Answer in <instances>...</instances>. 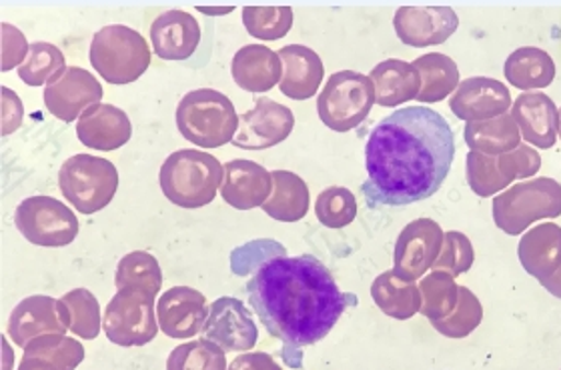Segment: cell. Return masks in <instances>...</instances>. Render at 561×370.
I'll use <instances>...</instances> for the list:
<instances>
[{
    "label": "cell",
    "mask_w": 561,
    "mask_h": 370,
    "mask_svg": "<svg viewBox=\"0 0 561 370\" xmlns=\"http://www.w3.org/2000/svg\"><path fill=\"white\" fill-rule=\"evenodd\" d=\"M454 159V128L437 111L427 106L396 111L371 130L365 144L363 197L371 207L421 203L442 188Z\"/></svg>",
    "instance_id": "obj_1"
},
{
    "label": "cell",
    "mask_w": 561,
    "mask_h": 370,
    "mask_svg": "<svg viewBox=\"0 0 561 370\" xmlns=\"http://www.w3.org/2000/svg\"><path fill=\"white\" fill-rule=\"evenodd\" d=\"M245 290L259 323L285 345L283 359L295 369H301V348L323 340L341 314L359 302L343 292L328 266L311 255L273 258Z\"/></svg>",
    "instance_id": "obj_2"
},
{
    "label": "cell",
    "mask_w": 561,
    "mask_h": 370,
    "mask_svg": "<svg viewBox=\"0 0 561 370\" xmlns=\"http://www.w3.org/2000/svg\"><path fill=\"white\" fill-rule=\"evenodd\" d=\"M225 166L213 154L183 149L167 157L159 173L164 197L181 209H203L210 205L222 185Z\"/></svg>",
    "instance_id": "obj_3"
},
{
    "label": "cell",
    "mask_w": 561,
    "mask_h": 370,
    "mask_svg": "<svg viewBox=\"0 0 561 370\" xmlns=\"http://www.w3.org/2000/svg\"><path fill=\"white\" fill-rule=\"evenodd\" d=\"M175 123L183 139L201 149H219L233 142L241 118L227 94L215 89H197L181 99Z\"/></svg>",
    "instance_id": "obj_4"
},
{
    "label": "cell",
    "mask_w": 561,
    "mask_h": 370,
    "mask_svg": "<svg viewBox=\"0 0 561 370\" xmlns=\"http://www.w3.org/2000/svg\"><path fill=\"white\" fill-rule=\"evenodd\" d=\"M91 65L108 84H130L151 67V48L139 31L108 24L93 36Z\"/></svg>",
    "instance_id": "obj_5"
},
{
    "label": "cell",
    "mask_w": 561,
    "mask_h": 370,
    "mask_svg": "<svg viewBox=\"0 0 561 370\" xmlns=\"http://www.w3.org/2000/svg\"><path fill=\"white\" fill-rule=\"evenodd\" d=\"M493 222L505 234L517 236L534 222L561 217V185L553 178H529L493 198Z\"/></svg>",
    "instance_id": "obj_6"
},
{
    "label": "cell",
    "mask_w": 561,
    "mask_h": 370,
    "mask_svg": "<svg viewBox=\"0 0 561 370\" xmlns=\"http://www.w3.org/2000/svg\"><path fill=\"white\" fill-rule=\"evenodd\" d=\"M59 186L81 215H94L106 209L117 195V166L93 154H75L60 166Z\"/></svg>",
    "instance_id": "obj_7"
},
{
    "label": "cell",
    "mask_w": 561,
    "mask_h": 370,
    "mask_svg": "<svg viewBox=\"0 0 561 370\" xmlns=\"http://www.w3.org/2000/svg\"><path fill=\"white\" fill-rule=\"evenodd\" d=\"M375 105V84L362 72L341 70L329 77L317 99V113L325 127L350 132L359 127Z\"/></svg>",
    "instance_id": "obj_8"
},
{
    "label": "cell",
    "mask_w": 561,
    "mask_h": 370,
    "mask_svg": "<svg viewBox=\"0 0 561 370\" xmlns=\"http://www.w3.org/2000/svg\"><path fill=\"white\" fill-rule=\"evenodd\" d=\"M154 294L149 290L118 289L108 301L103 316L105 335L118 347H145L159 333Z\"/></svg>",
    "instance_id": "obj_9"
},
{
    "label": "cell",
    "mask_w": 561,
    "mask_h": 370,
    "mask_svg": "<svg viewBox=\"0 0 561 370\" xmlns=\"http://www.w3.org/2000/svg\"><path fill=\"white\" fill-rule=\"evenodd\" d=\"M14 227L36 246H69L79 234V219L57 198L47 195L24 198L14 212Z\"/></svg>",
    "instance_id": "obj_10"
},
{
    "label": "cell",
    "mask_w": 561,
    "mask_h": 370,
    "mask_svg": "<svg viewBox=\"0 0 561 370\" xmlns=\"http://www.w3.org/2000/svg\"><path fill=\"white\" fill-rule=\"evenodd\" d=\"M444 239V229L435 220L417 219L410 222L399 232L396 243V277L405 282H415L423 277L442 255Z\"/></svg>",
    "instance_id": "obj_11"
},
{
    "label": "cell",
    "mask_w": 561,
    "mask_h": 370,
    "mask_svg": "<svg viewBox=\"0 0 561 370\" xmlns=\"http://www.w3.org/2000/svg\"><path fill=\"white\" fill-rule=\"evenodd\" d=\"M295 128V115L289 106L273 99H257L255 106L241 116L233 147L243 151H265L289 139Z\"/></svg>",
    "instance_id": "obj_12"
},
{
    "label": "cell",
    "mask_w": 561,
    "mask_h": 370,
    "mask_svg": "<svg viewBox=\"0 0 561 370\" xmlns=\"http://www.w3.org/2000/svg\"><path fill=\"white\" fill-rule=\"evenodd\" d=\"M203 336L225 352H247L257 345L259 328L243 302L234 297H221L209 307Z\"/></svg>",
    "instance_id": "obj_13"
},
{
    "label": "cell",
    "mask_w": 561,
    "mask_h": 370,
    "mask_svg": "<svg viewBox=\"0 0 561 370\" xmlns=\"http://www.w3.org/2000/svg\"><path fill=\"white\" fill-rule=\"evenodd\" d=\"M43 99L50 115L62 123H72L91 106L101 105L103 84L89 70L69 67L48 82Z\"/></svg>",
    "instance_id": "obj_14"
},
{
    "label": "cell",
    "mask_w": 561,
    "mask_h": 370,
    "mask_svg": "<svg viewBox=\"0 0 561 370\" xmlns=\"http://www.w3.org/2000/svg\"><path fill=\"white\" fill-rule=\"evenodd\" d=\"M393 26L403 45L435 47L456 35L459 19L451 7H401L396 12Z\"/></svg>",
    "instance_id": "obj_15"
},
{
    "label": "cell",
    "mask_w": 561,
    "mask_h": 370,
    "mask_svg": "<svg viewBox=\"0 0 561 370\" xmlns=\"http://www.w3.org/2000/svg\"><path fill=\"white\" fill-rule=\"evenodd\" d=\"M67 311L65 304L45 297L35 294L19 302L9 319V335L16 347L26 348L38 336L67 335Z\"/></svg>",
    "instance_id": "obj_16"
},
{
    "label": "cell",
    "mask_w": 561,
    "mask_h": 370,
    "mask_svg": "<svg viewBox=\"0 0 561 370\" xmlns=\"http://www.w3.org/2000/svg\"><path fill=\"white\" fill-rule=\"evenodd\" d=\"M514 105L512 93L503 82L488 77H473L459 82L449 99L451 113L466 123H483L505 115Z\"/></svg>",
    "instance_id": "obj_17"
},
{
    "label": "cell",
    "mask_w": 561,
    "mask_h": 370,
    "mask_svg": "<svg viewBox=\"0 0 561 370\" xmlns=\"http://www.w3.org/2000/svg\"><path fill=\"white\" fill-rule=\"evenodd\" d=\"M209 307L199 290L191 287H173L164 290L157 302L159 328L169 338H193L203 333Z\"/></svg>",
    "instance_id": "obj_18"
},
{
    "label": "cell",
    "mask_w": 561,
    "mask_h": 370,
    "mask_svg": "<svg viewBox=\"0 0 561 370\" xmlns=\"http://www.w3.org/2000/svg\"><path fill=\"white\" fill-rule=\"evenodd\" d=\"M271 190L273 178L265 166L245 159H234L225 164L221 197L229 207L237 210L257 209L267 203Z\"/></svg>",
    "instance_id": "obj_19"
},
{
    "label": "cell",
    "mask_w": 561,
    "mask_h": 370,
    "mask_svg": "<svg viewBox=\"0 0 561 370\" xmlns=\"http://www.w3.org/2000/svg\"><path fill=\"white\" fill-rule=\"evenodd\" d=\"M510 115L514 116L527 144L538 149H551L556 144L560 132V111L548 94H519Z\"/></svg>",
    "instance_id": "obj_20"
},
{
    "label": "cell",
    "mask_w": 561,
    "mask_h": 370,
    "mask_svg": "<svg viewBox=\"0 0 561 370\" xmlns=\"http://www.w3.org/2000/svg\"><path fill=\"white\" fill-rule=\"evenodd\" d=\"M77 137L94 151H117L133 137V125L125 111L101 103L82 113L77 123Z\"/></svg>",
    "instance_id": "obj_21"
},
{
    "label": "cell",
    "mask_w": 561,
    "mask_h": 370,
    "mask_svg": "<svg viewBox=\"0 0 561 370\" xmlns=\"http://www.w3.org/2000/svg\"><path fill=\"white\" fill-rule=\"evenodd\" d=\"M154 55L163 60H187L199 48L201 26L193 14L167 11L151 24Z\"/></svg>",
    "instance_id": "obj_22"
},
{
    "label": "cell",
    "mask_w": 561,
    "mask_h": 370,
    "mask_svg": "<svg viewBox=\"0 0 561 370\" xmlns=\"http://www.w3.org/2000/svg\"><path fill=\"white\" fill-rule=\"evenodd\" d=\"M283 62V79H280V93L293 101H307L313 99L323 77L325 67L323 60L313 48L304 45H289L279 50Z\"/></svg>",
    "instance_id": "obj_23"
},
{
    "label": "cell",
    "mask_w": 561,
    "mask_h": 370,
    "mask_svg": "<svg viewBox=\"0 0 561 370\" xmlns=\"http://www.w3.org/2000/svg\"><path fill=\"white\" fill-rule=\"evenodd\" d=\"M519 263L527 275L539 282L553 277L561 268V227L556 222H543L522 236L517 246Z\"/></svg>",
    "instance_id": "obj_24"
},
{
    "label": "cell",
    "mask_w": 561,
    "mask_h": 370,
    "mask_svg": "<svg viewBox=\"0 0 561 370\" xmlns=\"http://www.w3.org/2000/svg\"><path fill=\"white\" fill-rule=\"evenodd\" d=\"M231 74L237 86L247 93H267L283 79L279 53L263 45H247L234 53Z\"/></svg>",
    "instance_id": "obj_25"
},
{
    "label": "cell",
    "mask_w": 561,
    "mask_h": 370,
    "mask_svg": "<svg viewBox=\"0 0 561 370\" xmlns=\"http://www.w3.org/2000/svg\"><path fill=\"white\" fill-rule=\"evenodd\" d=\"M375 84V105L396 108L417 99L421 91L420 70L413 62L389 58L371 70Z\"/></svg>",
    "instance_id": "obj_26"
},
{
    "label": "cell",
    "mask_w": 561,
    "mask_h": 370,
    "mask_svg": "<svg viewBox=\"0 0 561 370\" xmlns=\"http://www.w3.org/2000/svg\"><path fill=\"white\" fill-rule=\"evenodd\" d=\"M503 74L515 89L538 93L539 89H548L556 79V62L541 48L522 47L507 57Z\"/></svg>",
    "instance_id": "obj_27"
},
{
    "label": "cell",
    "mask_w": 561,
    "mask_h": 370,
    "mask_svg": "<svg viewBox=\"0 0 561 370\" xmlns=\"http://www.w3.org/2000/svg\"><path fill=\"white\" fill-rule=\"evenodd\" d=\"M273 190L263 205L265 215L279 222H297L309 212L311 197L309 186L299 174L289 171H273Z\"/></svg>",
    "instance_id": "obj_28"
},
{
    "label": "cell",
    "mask_w": 561,
    "mask_h": 370,
    "mask_svg": "<svg viewBox=\"0 0 561 370\" xmlns=\"http://www.w3.org/2000/svg\"><path fill=\"white\" fill-rule=\"evenodd\" d=\"M463 139L473 152L500 157L515 151L522 144V132L515 125L514 116L505 113L483 123H469L463 130Z\"/></svg>",
    "instance_id": "obj_29"
},
{
    "label": "cell",
    "mask_w": 561,
    "mask_h": 370,
    "mask_svg": "<svg viewBox=\"0 0 561 370\" xmlns=\"http://www.w3.org/2000/svg\"><path fill=\"white\" fill-rule=\"evenodd\" d=\"M371 297L379 311L396 321H408L413 314L421 313L420 287L396 277L393 270H386L375 278Z\"/></svg>",
    "instance_id": "obj_30"
},
{
    "label": "cell",
    "mask_w": 561,
    "mask_h": 370,
    "mask_svg": "<svg viewBox=\"0 0 561 370\" xmlns=\"http://www.w3.org/2000/svg\"><path fill=\"white\" fill-rule=\"evenodd\" d=\"M413 67L420 70L421 91L417 94L420 103H442L459 86V69L456 60L442 55L430 53L413 60Z\"/></svg>",
    "instance_id": "obj_31"
},
{
    "label": "cell",
    "mask_w": 561,
    "mask_h": 370,
    "mask_svg": "<svg viewBox=\"0 0 561 370\" xmlns=\"http://www.w3.org/2000/svg\"><path fill=\"white\" fill-rule=\"evenodd\" d=\"M421 314L430 323H442L456 311L459 302V287L454 277L444 270H433L421 278Z\"/></svg>",
    "instance_id": "obj_32"
},
{
    "label": "cell",
    "mask_w": 561,
    "mask_h": 370,
    "mask_svg": "<svg viewBox=\"0 0 561 370\" xmlns=\"http://www.w3.org/2000/svg\"><path fill=\"white\" fill-rule=\"evenodd\" d=\"M60 302L67 311L69 331L84 340H94L101 333V304L91 290L75 289L67 292Z\"/></svg>",
    "instance_id": "obj_33"
},
{
    "label": "cell",
    "mask_w": 561,
    "mask_h": 370,
    "mask_svg": "<svg viewBox=\"0 0 561 370\" xmlns=\"http://www.w3.org/2000/svg\"><path fill=\"white\" fill-rule=\"evenodd\" d=\"M115 285L117 289L137 287V289L149 290L157 297L163 287V270L154 256L145 251H135L121 258Z\"/></svg>",
    "instance_id": "obj_34"
},
{
    "label": "cell",
    "mask_w": 561,
    "mask_h": 370,
    "mask_svg": "<svg viewBox=\"0 0 561 370\" xmlns=\"http://www.w3.org/2000/svg\"><path fill=\"white\" fill-rule=\"evenodd\" d=\"M24 357L48 360L59 370H75L84 360V347L67 335H45L26 345Z\"/></svg>",
    "instance_id": "obj_35"
},
{
    "label": "cell",
    "mask_w": 561,
    "mask_h": 370,
    "mask_svg": "<svg viewBox=\"0 0 561 370\" xmlns=\"http://www.w3.org/2000/svg\"><path fill=\"white\" fill-rule=\"evenodd\" d=\"M227 355L219 345L197 338L171 350L167 370H227Z\"/></svg>",
    "instance_id": "obj_36"
},
{
    "label": "cell",
    "mask_w": 561,
    "mask_h": 370,
    "mask_svg": "<svg viewBox=\"0 0 561 370\" xmlns=\"http://www.w3.org/2000/svg\"><path fill=\"white\" fill-rule=\"evenodd\" d=\"M67 60L59 48L50 43L31 45L28 57L19 69V77L28 86H43L55 81L62 70H67Z\"/></svg>",
    "instance_id": "obj_37"
},
{
    "label": "cell",
    "mask_w": 561,
    "mask_h": 370,
    "mask_svg": "<svg viewBox=\"0 0 561 370\" xmlns=\"http://www.w3.org/2000/svg\"><path fill=\"white\" fill-rule=\"evenodd\" d=\"M243 24L247 33L259 41H280L293 28L291 7H245Z\"/></svg>",
    "instance_id": "obj_38"
},
{
    "label": "cell",
    "mask_w": 561,
    "mask_h": 370,
    "mask_svg": "<svg viewBox=\"0 0 561 370\" xmlns=\"http://www.w3.org/2000/svg\"><path fill=\"white\" fill-rule=\"evenodd\" d=\"M316 215L328 229H345L357 217V198L345 186H329L317 197Z\"/></svg>",
    "instance_id": "obj_39"
},
{
    "label": "cell",
    "mask_w": 561,
    "mask_h": 370,
    "mask_svg": "<svg viewBox=\"0 0 561 370\" xmlns=\"http://www.w3.org/2000/svg\"><path fill=\"white\" fill-rule=\"evenodd\" d=\"M466 171H468L469 188L478 197H493L510 186L507 178L503 176L502 164L497 157L469 151L468 159H466Z\"/></svg>",
    "instance_id": "obj_40"
},
{
    "label": "cell",
    "mask_w": 561,
    "mask_h": 370,
    "mask_svg": "<svg viewBox=\"0 0 561 370\" xmlns=\"http://www.w3.org/2000/svg\"><path fill=\"white\" fill-rule=\"evenodd\" d=\"M481 319H483V307L480 299L468 287H459V302L456 311L442 323L433 324V328L447 338H466L480 326Z\"/></svg>",
    "instance_id": "obj_41"
},
{
    "label": "cell",
    "mask_w": 561,
    "mask_h": 370,
    "mask_svg": "<svg viewBox=\"0 0 561 370\" xmlns=\"http://www.w3.org/2000/svg\"><path fill=\"white\" fill-rule=\"evenodd\" d=\"M473 258H476L473 244L463 232H445L444 248L437 263L433 265V270H444L456 278L468 273L473 266Z\"/></svg>",
    "instance_id": "obj_42"
},
{
    "label": "cell",
    "mask_w": 561,
    "mask_h": 370,
    "mask_svg": "<svg viewBox=\"0 0 561 370\" xmlns=\"http://www.w3.org/2000/svg\"><path fill=\"white\" fill-rule=\"evenodd\" d=\"M280 256H287V251L277 241H251L231 253V270L237 277H245L251 270L257 273L265 263Z\"/></svg>",
    "instance_id": "obj_43"
},
{
    "label": "cell",
    "mask_w": 561,
    "mask_h": 370,
    "mask_svg": "<svg viewBox=\"0 0 561 370\" xmlns=\"http://www.w3.org/2000/svg\"><path fill=\"white\" fill-rule=\"evenodd\" d=\"M28 50L31 47L23 33L9 23L2 24V72H9L14 67H19L23 58L28 57Z\"/></svg>",
    "instance_id": "obj_44"
},
{
    "label": "cell",
    "mask_w": 561,
    "mask_h": 370,
    "mask_svg": "<svg viewBox=\"0 0 561 370\" xmlns=\"http://www.w3.org/2000/svg\"><path fill=\"white\" fill-rule=\"evenodd\" d=\"M4 101H2V135H11L23 123V103L19 94L12 93L11 89H2Z\"/></svg>",
    "instance_id": "obj_45"
},
{
    "label": "cell",
    "mask_w": 561,
    "mask_h": 370,
    "mask_svg": "<svg viewBox=\"0 0 561 370\" xmlns=\"http://www.w3.org/2000/svg\"><path fill=\"white\" fill-rule=\"evenodd\" d=\"M227 370H283L267 352H247L229 365Z\"/></svg>",
    "instance_id": "obj_46"
},
{
    "label": "cell",
    "mask_w": 561,
    "mask_h": 370,
    "mask_svg": "<svg viewBox=\"0 0 561 370\" xmlns=\"http://www.w3.org/2000/svg\"><path fill=\"white\" fill-rule=\"evenodd\" d=\"M16 370H59L55 365H50L48 360L43 359H28V357H23L21 360V365H19V369Z\"/></svg>",
    "instance_id": "obj_47"
},
{
    "label": "cell",
    "mask_w": 561,
    "mask_h": 370,
    "mask_svg": "<svg viewBox=\"0 0 561 370\" xmlns=\"http://www.w3.org/2000/svg\"><path fill=\"white\" fill-rule=\"evenodd\" d=\"M541 287L548 290L550 294H553V297L561 299V268L556 273V275H553V277L548 278V280H543V282H541Z\"/></svg>",
    "instance_id": "obj_48"
},
{
    "label": "cell",
    "mask_w": 561,
    "mask_h": 370,
    "mask_svg": "<svg viewBox=\"0 0 561 370\" xmlns=\"http://www.w3.org/2000/svg\"><path fill=\"white\" fill-rule=\"evenodd\" d=\"M233 9H201V12L205 14H225V12H231Z\"/></svg>",
    "instance_id": "obj_49"
},
{
    "label": "cell",
    "mask_w": 561,
    "mask_h": 370,
    "mask_svg": "<svg viewBox=\"0 0 561 370\" xmlns=\"http://www.w3.org/2000/svg\"><path fill=\"white\" fill-rule=\"evenodd\" d=\"M558 135H560V137H561V111H560V132H558Z\"/></svg>",
    "instance_id": "obj_50"
}]
</instances>
